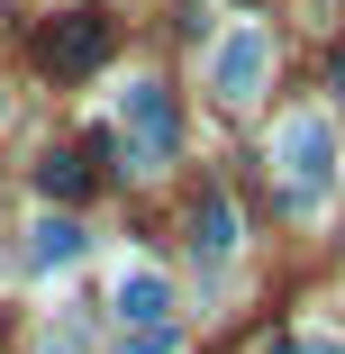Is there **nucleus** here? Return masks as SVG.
<instances>
[{"label":"nucleus","mask_w":345,"mask_h":354,"mask_svg":"<svg viewBox=\"0 0 345 354\" xmlns=\"http://www.w3.org/2000/svg\"><path fill=\"white\" fill-rule=\"evenodd\" d=\"M282 173H291V191H300V200H318V191H327V173H336L327 118H291V127H282Z\"/></svg>","instance_id":"3"},{"label":"nucleus","mask_w":345,"mask_h":354,"mask_svg":"<svg viewBox=\"0 0 345 354\" xmlns=\"http://www.w3.org/2000/svg\"><path fill=\"white\" fill-rule=\"evenodd\" d=\"M73 254H82V227H73V218H37V227H28V263L55 272V263H73Z\"/></svg>","instance_id":"8"},{"label":"nucleus","mask_w":345,"mask_h":354,"mask_svg":"<svg viewBox=\"0 0 345 354\" xmlns=\"http://www.w3.org/2000/svg\"><path fill=\"white\" fill-rule=\"evenodd\" d=\"M209 82H218V100H254V82H263V37H254V28L209 55Z\"/></svg>","instance_id":"5"},{"label":"nucleus","mask_w":345,"mask_h":354,"mask_svg":"<svg viewBox=\"0 0 345 354\" xmlns=\"http://www.w3.org/2000/svg\"><path fill=\"white\" fill-rule=\"evenodd\" d=\"M28 173H37L46 200H82V191H91V146H46Z\"/></svg>","instance_id":"6"},{"label":"nucleus","mask_w":345,"mask_h":354,"mask_svg":"<svg viewBox=\"0 0 345 354\" xmlns=\"http://www.w3.org/2000/svg\"><path fill=\"white\" fill-rule=\"evenodd\" d=\"M191 245H200V254H209V263H218V254L236 245V209H227V191H209V200H200V209H191Z\"/></svg>","instance_id":"7"},{"label":"nucleus","mask_w":345,"mask_h":354,"mask_svg":"<svg viewBox=\"0 0 345 354\" xmlns=\"http://www.w3.org/2000/svg\"><path fill=\"white\" fill-rule=\"evenodd\" d=\"M37 64L55 82H82V73H100L109 64V19L100 10H64V19H46V37H37Z\"/></svg>","instance_id":"2"},{"label":"nucleus","mask_w":345,"mask_h":354,"mask_svg":"<svg viewBox=\"0 0 345 354\" xmlns=\"http://www.w3.org/2000/svg\"><path fill=\"white\" fill-rule=\"evenodd\" d=\"M118 354H182V336L173 327H136V336H118Z\"/></svg>","instance_id":"9"},{"label":"nucleus","mask_w":345,"mask_h":354,"mask_svg":"<svg viewBox=\"0 0 345 354\" xmlns=\"http://www.w3.org/2000/svg\"><path fill=\"white\" fill-rule=\"evenodd\" d=\"M118 136H127V173H164V164L182 155V118H173V91H164V82H127Z\"/></svg>","instance_id":"1"},{"label":"nucleus","mask_w":345,"mask_h":354,"mask_svg":"<svg viewBox=\"0 0 345 354\" xmlns=\"http://www.w3.org/2000/svg\"><path fill=\"white\" fill-rule=\"evenodd\" d=\"M118 318L127 327H173V281L155 263H127L118 272Z\"/></svg>","instance_id":"4"}]
</instances>
